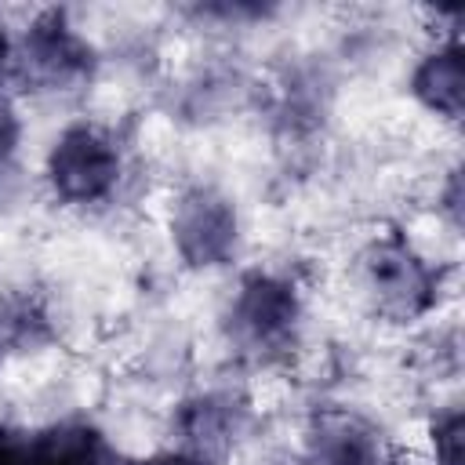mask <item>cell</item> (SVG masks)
Wrapping results in <instances>:
<instances>
[{
	"label": "cell",
	"instance_id": "obj_1",
	"mask_svg": "<svg viewBox=\"0 0 465 465\" xmlns=\"http://www.w3.org/2000/svg\"><path fill=\"white\" fill-rule=\"evenodd\" d=\"M360 283L374 309L389 320H418L440 298V269H432L400 232L374 240L360 254Z\"/></svg>",
	"mask_w": 465,
	"mask_h": 465
},
{
	"label": "cell",
	"instance_id": "obj_2",
	"mask_svg": "<svg viewBox=\"0 0 465 465\" xmlns=\"http://www.w3.org/2000/svg\"><path fill=\"white\" fill-rule=\"evenodd\" d=\"M94 73V51L69 25L65 11L51 7L33 18L18 51V76L33 91H76Z\"/></svg>",
	"mask_w": 465,
	"mask_h": 465
},
{
	"label": "cell",
	"instance_id": "obj_3",
	"mask_svg": "<svg viewBox=\"0 0 465 465\" xmlns=\"http://www.w3.org/2000/svg\"><path fill=\"white\" fill-rule=\"evenodd\" d=\"M116 178H120V153L105 131L91 124H73L51 145L47 182L65 203L105 200Z\"/></svg>",
	"mask_w": 465,
	"mask_h": 465
},
{
	"label": "cell",
	"instance_id": "obj_4",
	"mask_svg": "<svg viewBox=\"0 0 465 465\" xmlns=\"http://www.w3.org/2000/svg\"><path fill=\"white\" fill-rule=\"evenodd\" d=\"M171 236L189 265H222L236 251V211L211 185L189 189L171 214Z\"/></svg>",
	"mask_w": 465,
	"mask_h": 465
},
{
	"label": "cell",
	"instance_id": "obj_5",
	"mask_svg": "<svg viewBox=\"0 0 465 465\" xmlns=\"http://www.w3.org/2000/svg\"><path fill=\"white\" fill-rule=\"evenodd\" d=\"M232 338L247 349H276L291 338L298 323V294L287 280L269 272H251L240 283V294L232 302Z\"/></svg>",
	"mask_w": 465,
	"mask_h": 465
},
{
	"label": "cell",
	"instance_id": "obj_6",
	"mask_svg": "<svg viewBox=\"0 0 465 465\" xmlns=\"http://www.w3.org/2000/svg\"><path fill=\"white\" fill-rule=\"evenodd\" d=\"M411 91L436 116L458 120L461 116V98H465V54H461V44L450 40V44L436 47L432 54H425V62L411 76Z\"/></svg>",
	"mask_w": 465,
	"mask_h": 465
},
{
	"label": "cell",
	"instance_id": "obj_7",
	"mask_svg": "<svg viewBox=\"0 0 465 465\" xmlns=\"http://www.w3.org/2000/svg\"><path fill=\"white\" fill-rule=\"evenodd\" d=\"M29 465H102V436L84 421L29 432Z\"/></svg>",
	"mask_w": 465,
	"mask_h": 465
},
{
	"label": "cell",
	"instance_id": "obj_8",
	"mask_svg": "<svg viewBox=\"0 0 465 465\" xmlns=\"http://www.w3.org/2000/svg\"><path fill=\"white\" fill-rule=\"evenodd\" d=\"M432 443H436V458H440L443 465H461V414H458V411L436 418V425H432Z\"/></svg>",
	"mask_w": 465,
	"mask_h": 465
},
{
	"label": "cell",
	"instance_id": "obj_9",
	"mask_svg": "<svg viewBox=\"0 0 465 465\" xmlns=\"http://www.w3.org/2000/svg\"><path fill=\"white\" fill-rule=\"evenodd\" d=\"M15 149H18V116H15L11 102H7V98H0V178H7V174H11Z\"/></svg>",
	"mask_w": 465,
	"mask_h": 465
},
{
	"label": "cell",
	"instance_id": "obj_10",
	"mask_svg": "<svg viewBox=\"0 0 465 465\" xmlns=\"http://www.w3.org/2000/svg\"><path fill=\"white\" fill-rule=\"evenodd\" d=\"M0 465H29V432L0 425Z\"/></svg>",
	"mask_w": 465,
	"mask_h": 465
},
{
	"label": "cell",
	"instance_id": "obj_11",
	"mask_svg": "<svg viewBox=\"0 0 465 465\" xmlns=\"http://www.w3.org/2000/svg\"><path fill=\"white\" fill-rule=\"evenodd\" d=\"M131 465H207V461L196 454H185V450H163V454H153V458H142Z\"/></svg>",
	"mask_w": 465,
	"mask_h": 465
},
{
	"label": "cell",
	"instance_id": "obj_12",
	"mask_svg": "<svg viewBox=\"0 0 465 465\" xmlns=\"http://www.w3.org/2000/svg\"><path fill=\"white\" fill-rule=\"evenodd\" d=\"M7 54H11V47H7V36H4V29H0V73H4V65H7Z\"/></svg>",
	"mask_w": 465,
	"mask_h": 465
},
{
	"label": "cell",
	"instance_id": "obj_13",
	"mask_svg": "<svg viewBox=\"0 0 465 465\" xmlns=\"http://www.w3.org/2000/svg\"><path fill=\"white\" fill-rule=\"evenodd\" d=\"M7 349H11V338H7V331H4V323H0V360H4Z\"/></svg>",
	"mask_w": 465,
	"mask_h": 465
},
{
	"label": "cell",
	"instance_id": "obj_14",
	"mask_svg": "<svg viewBox=\"0 0 465 465\" xmlns=\"http://www.w3.org/2000/svg\"><path fill=\"white\" fill-rule=\"evenodd\" d=\"M381 465H392V461H381Z\"/></svg>",
	"mask_w": 465,
	"mask_h": 465
}]
</instances>
